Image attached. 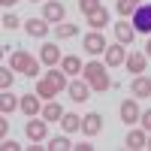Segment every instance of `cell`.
Here are the masks:
<instances>
[{
    "label": "cell",
    "instance_id": "cell-1",
    "mask_svg": "<svg viewBox=\"0 0 151 151\" xmlns=\"http://www.w3.org/2000/svg\"><path fill=\"white\" fill-rule=\"evenodd\" d=\"M67 85H70V82H67V73L52 67V73L40 79V85H36V94H40V97H45V100H52L55 94H60V91H64Z\"/></svg>",
    "mask_w": 151,
    "mask_h": 151
},
{
    "label": "cell",
    "instance_id": "cell-2",
    "mask_svg": "<svg viewBox=\"0 0 151 151\" xmlns=\"http://www.w3.org/2000/svg\"><path fill=\"white\" fill-rule=\"evenodd\" d=\"M85 82L88 85H91L94 88V91H100V94H103V91H109V76H106V70H103V64H100V60H91V64H85Z\"/></svg>",
    "mask_w": 151,
    "mask_h": 151
},
{
    "label": "cell",
    "instance_id": "cell-3",
    "mask_svg": "<svg viewBox=\"0 0 151 151\" xmlns=\"http://www.w3.org/2000/svg\"><path fill=\"white\" fill-rule=\"evenodd\" d=\"M9 70L24 73V76H30V79H36V76H40V64H36L27 52H12V58H9Z\"/></svg>",
    "mask_w": 151,
    "mask_h": 151
},
{
    "label": "cell",
    "instance_id": "cell-4",
    "mask_svg": "<svg viewBox=\"0 0 151 151\" xmlns=\"http://www.w3.org/2000/svg\"><path fill=\"white\" fill-rule=\"evenodd\" d=\"M130 24L136 33H151V3H139L136 12L130 15Z\"/></svg>",
    "mask_w": 151,
    "mask_h": 151
},
{
    "label": "cell",
    "instance_id": "cell-5",
    "mask_svg": "<svg viewBox=\"0 0 151 151\" xmlns=\"http://www.w3.org/2000/svg\"><path fill=\"white\" fill-rule=\"evenodd\" d=\"M82 48L88 55H106V40H103V33L100 30H91V33H85V40H82Z\"/></svg>",
    "mask_w": 151,
    "mask_h": 151
},
{
    "label": "cell",
    "instance_id": "cell-6",
    "mask_svg": "<svg viewBox=\"0 0 151 151\" xmlns=\"http://www.w3.org/2000/svg\"><path fill=\"white\" fill-rule=\"evenodd\" d=\"M64 15H67L64 3H52V0H45V3H42V18H45L48 24H60Z\"/></svg>",
    "mask_w": 151,
    "mask_h": 151
},
{
    "label": "cell",
    "instance_id": "cell-7",
    "mask_svg": "<svg viewBox=\"0 0 151 151\" xmlns=\"http://www.w3.org/2000/svg\"><path fill=\"white\" fill-rule=\"evenodd\" d=\"M124 60H127V45H109L106 48V67H121Z\"/></svg>",
    "mask_w": 151,
    "mask_h": 151
},
{
    "label": "cell",
    "instance_id": "cell-8",
    "mask_svg": "<svg viewBox=\"0 0 151 151\" xmlns=\"http://www.w3.org/2000/svg\"><path fill=\"white\" fill-rule=\"evenodd\" d=\"M67 91H70V100H73V103H85L88 94H91V85L76 79V82H70V85H67Z\"/></svg>",
    "mask_w": 151,
    "mask_h": 151
},
{
    "label": "cell",
    "instance_id": "cell-9",
    "mask_svg": "<svg viewBox=\"0 0 151 151\" xmlns=\"http://www.w3.org/2000/svg\"><path fill=\"white\" fill-rule=\"evenodd\" d=\"M142 118V112H139V106H136V100H124L121 103V121L124 124H136Z\"/></svg>",
    "mask_w": 151,
    "mask_h": 151
},
{
    "label": "cell",
    "instance_id": "cell-10",
    "mask_svg": "<svg viewBox=\"0 0 151 151\" xmlns=\"http://www.w3.org/2000/svg\"><path fill=\"white\" fill-rule=\"evenodd\" d=\"M82 130H85V136H97L100 130H103V118H100L97 112H88V115L82 118Z\"/></svg>",
    "mask_w": 151,
    "mask_h": 151
},
{
    "label": "cell",
    "instance_id": "cell-11",
    "mask_svg": "<svg viewBox=\"0 0 151 151\" xmlns=\"http://www.w3.org/2000/svg\"><path fill=\"white\" fill-rule=\"evenodd\" d=\"M40 60H42V64H48V67H55V64H60L64 58H60V48H58L55 42H45V45L40 48Z\"/></svg>",
    "mask_w": 151,
    "mask_h": 151
},
{
    "label": "cell",
    "instance_id": "cell-12",
    "mask_svg": "<svg viewBox=\"0 0 151 151\" xmlns=\"http://www.w3.org/2000/svg\"><path fill=\"white\" fill-rule=\"evenodd\" d=\"M24 133H27V139H30V142H42V139H45V133H48V124H45V121H27Z\"/></svg>",
    "mask_w": 151,
    "mask_h": 151
},
{
    "label": "cell",
    "instance_id": "cell-13",
    "mask_svg": "<svg viewBox=\"0 0 151 151\" xmlns=\"http://www.w3.org/2000/svg\"><path fill=\"white\" fill-rule=\"evenodd\" d=\"M27 118H33V115H40L42 112V106H40V94H27V97H21V106H18Z\"/></svg>",
    "mask_w": 151,
    "mask_h": 151
},
{
    "label": "cell",
    "instance_id": "cell-14",
    "mask_svg": "<svg viewBox=\"0 0 151 151\" xmlns=\"http://www.w3.org/2000/svg\"><path fill=\"white\" fill-rule=\"evenodd\" d=\"M24 27H27V33L30 36H36V40H42V36H48V24L45 18H30V21H24Z\"/></svg>",
    "mask_w": 151,
    "mask_h": 151
},
{
    "label": "cell",
    "instance_id": "cell-15",
    "mask_svg": "<svg viewBox=\"0 0 151 151\" xmlns=\"http://www.w3.org/2000/svg\"><path fill=\"white\" fill-rule=\"evenodd\" d=\"M106 24H109V12L103 6L94 9V12H88V27H91V30H103Z\"/></svg>",
    "mask_w": 151,
    "mask_h": 151
},
{
    "label": "cell",
    "instance_id": "cell-16",
    "mask_svg": "<svg viewBox=\"0 0 151 151\" xmlns=\"http://www.w3.org/2000/svg\"><path fill=\"white\" fill-rule=\"evenodd\" d=\"M145 64H148V58H145L142 52H133V55H127V70H130V73L142 76V73H145Z\"/></svg>",
    "mask_w": 151,
    "mask_h": 151
},
{
    "label": "cell",
    "instance_id": "cell-17",
    "mask_svg": "<svg viewBox=\"0 0 151 151\" xmlns=\"http://www.w3.org/2000/svg\"><path fill=\"white\" fill-rule=\"evenodd\" d=\"M115 36H118V42H121V45H130V42H133V36H136V30H133V24L121 21V24H115Z\"/></svg>",
    "mask_w": 151,
    "mask_h": 151
},
{
    "label": "cell",
    "instance_id": "cell-18",
    "mask_svg": "<svg viewBox=\"0 0 151 151\" xmlns=\"http://www.w3.org/2000/svg\"><path fill=\"white\" fill-rule=\"evenodd\" d=\"M133 97H151V79H145V76H136L133 85H130Z\"/></svg>",
    "mask_w": 151,
    "mask_h": 151
},
{
    "label": "cell",
    "instance_id": "cell-19",
    "mask_svg": "<svg viewBox=\"0 0 151 151\" xmlns=\"http://www.w3.org/2000/svg\"><path fill=\"white\" fill-rule=\"evenodd\" d=\"M60 70H64L67 76H79V70H85V64H82L76 55H67L64 60H60Z\"/></svg>",
    "mask_w": 151,
    "mask_h": 151
},
{
    "label": "cell",
    "instance_id": "cell-20",
    "mask_svg": "<svg viewBox=\"0 0 151 151\" xmlns=\"http://www.w3.org/2000/svg\"><path fill=\"white\" fill-rule=\"evenodd\" d=\"M145 130H133V133H127V139H124V145H127L130 151H136V148H145Z\"/></svg>",
    "mask_w": 151,
    "mask_h": 151
},
{
    "label": "cell",
    "instance_id": "cell-21",
    "mask_svg": "<svg viewBox=\"0 0 151 151\" xmlns=\"http://www.w3.org/2000/svg\"><path fill=\"white\" fill-rule=\"evenodd\" d=\"M60 127H64L67 133H76L82 127V118L79 115H73V112H64V118H60Z\"/></svg>",
    "mask_w": 151,
    "mask_h": 151
},
{
    "label": "cell",
    "instance_id": "cell-22",
    "mask_svg": "<svg viewBox=\"0 0 151 151\" xmlns=\"http://www.w3.org/2000/svg\"><path fill=\"white\" fill-rule=\"evenodd\" d=\"M21 106V100H15L9 91H3V97H0V109H3V115H9V112H15Z\"/></svg>",
    "mask_w": 151,
    "mask_h": 151
},
{
    "label": "cell",
    "instance_id": "cell-23",
    "mask_svg": "<svg viewBox=\"0 0 151 151\" xmlns=\"http://www.w3.org/2000/svg\"><path fill=\"white\" fill-rule=\"evenodd\" d=\"M42 118H45V121H60V118H64L60 103H48V106H42Z\"/></svg>",
    "mask_w": 151,
    "mask_h": 151
},
{
    "label": "cell",
    "instance_id": "cell-24",
    "mask_svg": "<svg viewBox=\"0 0 151 151\" xmlns=\"http://www.w3.org/2000/svg\"><path fill=\"white\" fill-rule=\"evenodd\" d=\"M79 33V24H55V36L58 40H70Z\"/></svg>",
    "mask_w": 151,
    "mask_h": 151
},
{
    "label": "cell",
    "instance_id": "cell-25",
    "mask_svg": "<svg viewBox=\"0 0 151 151\" xmlns=\"http://www.w3.org/2000/svg\"><path fill=\"white\" fill-rule=\"evenodd\" d=\"M45 148H48V151H64V148H73V145H70V139H67V136H55V139L48 142Z\"/></svg>",
    "mask_w": 151,
    "mask_h": 151
},
{
    "label": "cell",
    "instance_id": "cell-26",
    "mask_svg": "<svg viewBox=\"0 0 151 151\" xmlns=\"http://www.w3.org/2000/svg\"><path fill=\"white\" fill-rule=\"evenodd\" d=\"M136 6H139V3H133V0H118V12H121L124 18H127V15H133V12H136Z\"/></svg>",
    "mask_w": 151,
    "mask_h": 151
},
{
    "label": "cell",
    "instance_id": "cell-27",
    "mask_svg": "<svg viewBox=\"0 0 151 151\" xmlns=\"http://www.w3.org/2000/svg\"><path fill=\"white\" fill-rule=\"evenodd\" d=\"M79 6H82V12L88 15V12H94V9H100L103 3H100V0H79Z\"/></svg>",
    "mask_w": 151,
    "mask_h": 151
},
{
    "label": "cell",
    "instance_id": "cell-28",
    "mask_svg": "<svg viewBox=\"0 0 151 151\" xmlns=\"http://www.w3.org/2000/svg\"><path fill=\"white\" fill-rule=\"evenodd\" d=\"M9 85H12V73L3 67V70H0V88H3V91H9Z\"/></svg>",
    "mask_w": 151,
    "mask_h": 151
},
{
    "label": "cell",
    "instance_id": "cell-29",
    "mask_svg": "<svg viewBox=\"0 0 151 151\" xmlns=\"http://www.w3.org/2000/svg\"><path fill=\"white\" fill-rule=\"evenodd\" d=\"M18 24H21V21H18L15 15H3V27H6V30H15Z\"/></svg>",
    "mask_w": 151,
    "mask_h": 151
},
{
    "label": "cell",
    "instance_id": "cell-30",
    "mask_svg": "<svg viewBox=\"0 0 151 151\" xmlns=\"http://www.w3.org/2000/svg\"><path fill=\"white\" fill-rule=\"evenodd\" d=\"M142 130H145V133H151V109H148V112H142Z\"/></svg>",
    "mask_w": 151,
    "mask_h": 151
},
{
    "label": "cell",
    "instance_id": "cell-31",
    "mask_svg": "<svg viewBox=\"0 0 151 151\" xmlns=\"http://www.w3.org/2000/svg\"><path fill=\"white\" fill-rule=\"evenodd\" d=\"M21 145L18 142H12V139H6V136H3V151H18Z\"/></svg>",
    "mask_w": 151,
    "mask_h": 151
},
{
    "label": "cell",
    "instance_id": "cell-32",
    "mask_svg": "<svg viewBox=\"0 0 151 151\" xmlns=\"http://www.w3.org/2000/svg\"><path fill=\"white\" fill-rule=\"evenodd\" d=\"M6 130H9V121H6V115H3V121H0V136H6Z\"/></svg>",
    "mask_w": 151,
    "mask_h": 151
},
{
    "label": "cell",
    "instance_id": "cell-33",
    "mask_svg": "<svg viewBox=\"0 0 151 151\" xmlns=\"http://www.w3.org/2000/svg\"><path fill=\"white\" fill-rule=\"evenodd\" d=\"M73 148H79V151H91L94 145H91V142H79V145H73Z\"/></svg>",
    "mask_w": 151,
    "mask_h": 151
},
{
    "label": "cell",
    "instance_id": "cell-34",
    "mask_svg": "<svg viewBox=\"0 0 151 151\" xmlns=\"http://www.w3.org/2000/svg\"><path fill=\"white\" fill-rule=\"evenodd\" d=\"M0 3H3V9H6V6H15L18 0H0Z\"/></svg>",
    "mask_w": 151,
    "mask_h": 151
},
{
    "label": "cell",
    "instance_id": "cell-35",
    "mask_svg": "<svg viewBox=\"0 0 151 151\" xmlns=\"http://www.w3.org/2000/svg\"><path fill=\"white\" fill-rule=\"evenodd\" d=\"M145 58H151V40H148V45H145Z\"/></svg>",
    "mask_w": 151,
    "mask_h": 151
},
{
    "label": "cell",
    "instance_id": "cell-36",
    "mask_svg": "<svg viewBox=\"0 0 151 151\" xmlns=\"http://www.w3.org/2000/svg\"><path fill=\"white\" fill-rule=\"evenodd\" d=\"M145 148H151V139H148V142H145Z\"/></svg>",
    "mask_w": 151,
    "mask_h": 151
},
{
    "label": "cell",
    "instance_id": "cell-37",
    "mask_svg": "<svg viewBox=\"0 0 151 151\" xmlns=\"http://www.w3.org/2000/svg\"><path fill=\"white\" fill-rule=\"evenodd\" d=\"M33 3H42V0H33Z\"/></svg>",
    "mask_w": 151,
    "mask_h": 151
},
{
    "label": "cell",
    "instance_id": "cell-38",
    "mask_svg": "<svg viewBox=\"0 0 151 151\" xmlns=\"http://www.w3.org/2000/svg\"><path fill=\"white\" fill-rule=\"evenodd\" d=\"M133 3H139V0H133Z\"/></svg>",
    "mask_w": 151,
    "mask_h": 151
}]
</instances>
